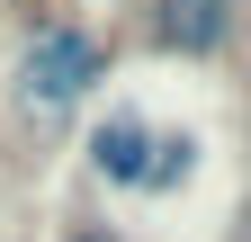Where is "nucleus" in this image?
Here are the masks:
<instances>
[{"label":"nucleus","instance_id":"1","mask_svg":"<svg viewBox=\"0 0 251 242\" xmlns=\"http://www.w3.org/2000/svg\"><path fill=\"white\" fill-rule=\"evenodd\" d=\"M81 153H90V170H99L108 189L171 197V189L198 179V153H206V144L188 135V126H162L152 108H99L90 135H81Z\"/></svg>","mask_w":251,"mask_h":242},{"label":"nucleus","instance_id":"2","mask_svg":"<svg viewBox=\"0 0 251 242\" xmlns=\"http://www.w3.org/2000/svg\"><path fill=\"white\" fill-rule=\"evenodd\" d=\"M117 72V45H108V27H90L72 9H54L27 27V45H18V99L36 108V117H72L99 99V81Z\"/></svg>","mask_w":251,"mask_h":242},{"label":"nucleus","instance_id":"3","mask_svg":"<svg viewBox=\"0 0 251 242\" xmlns=\"http://www.w3.org/2000/svg\"><path fill=\"white\" fill-rule=\"evenodd\" d=\"M233 0H144V45L171 63H215L233 54Z\"/></svg>","mask_w":251,"mask_h":242},{"label":"nucleus","instance_id":"4","mask_svg":"<svg viewBox=\"0 0 251 242\" xmlns=\"http://www.w3.org/2000/svg\"><path fill=\"white\" fill-rule=\"evenodd\" d=\"M63 242H126L108 216H72V224H63Z\"/></svg>","mask_w":251,"mask_h":242},{"label":"nucleus","instance_id":"5","mask_svg":"<svg viewBox=\"0 0 251 242\" xmlns=\"http://www.w3.org/2000/svg\"><path fill=\"white\" fill-rule=\"evenodd\" d=\"M0 9H18V18H54V0H0Z\"/></svg>","mask_w":251,"mask_h":242},{"label":"nucleus","instance_id":"6","mask_svg":"<svg viewBox=\"0 0 251 242\" xmlns=\"http://www.w3.org/2000/svg\"><path fill=\"white\" fill-rule=\"evenodd\" d=\"M242 233H251V189H242Z\"/></svg>","mask_w":251,"mask_h":242}]
</instances>
